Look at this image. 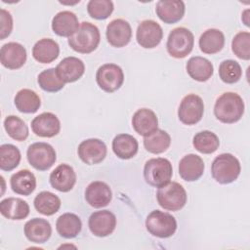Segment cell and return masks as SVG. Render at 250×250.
I'll list each match as a JSON object with an SVG mask.
<instances>
[{
	"mask_svg": "<svg viewBox=\"0 0 250 250\" xmlns=\"http://www.w3.org/2000/svg\"><path fill=\"white\" fill-rule=\"evenodd\" d=\"M193 45L194 36L192 32L186 27H176L169 33L166 48L171 57L183 59L192 51Z\"/></svg>",
	"mask_w": 250,
	"mask_h": 250,
	"instance_id": "5",
	"label": "cell"
},
{
	"mask_svg": "<svg viewBox=\"0 0 250 250\" xmlns=\"http://www.w3.org/2000/svg\"><path fill=\"white\" fill-rule=\"evenodd\" d=\"M113 9V3L110 0H90L87 4V12L95 20L107 19Z\"/></svg>",
	"mask_w": 250,
	"mask_h": 250,
	"instance_id": "40",
	"label": "cell"
},
{
	"mask_svg": "<svg viewBox=\"0 0 250 250\" xmlns=\"http://www.w3.org/2000/svg\"><path fill=\"white\" fill-rule=\"evenodd\" d=\"M162 37V27L152 20L143 21L138 25L136 39L138 44L145 49L155 48L161 42Z\"/></svg>",
	"mask_w": 250,
	"mask_h": 250,
	"instance_id": "11",
	"label": "cell"
},
{
	"mask_svg": "<svg viewBox=\"0 0 250 250\" xmlns=\"http://www.w3.org/2000/svg\"><path fill=\"white\" fill-rule=\"evenodd\" d=\"M26 50L18 42L4 44L0 50V61L3 66L9 69H19L26 62Z\"/></svg>",
	"mask_w": 250,
	"mask_h": 250,
	"instance_id": "15",
	"label": "cell"
},
{
	"mask_svg": "<svg viewBox=\"0 0 250 250\" xmlns=\"http://www.w3.org/2000/svg\"><path fill=\"white\" fill-rule=\"evenodd\" d=\"M173 175L171 162L163 157L147 160L144 167L145 181L151 187L161 188L168 184Z\"/></svg>",
	"mask_w": 250,
	"mask_h": 250,
	"instance_id": "4",
	"label": "cell"
},
{
	"mask_svg": "<svg viewBox=\"0 0 250 250\" xmlns=\"http://www.w3.org/2000/svg\"><path fill=\"white\" fill-rule=\"evenodd\" d=\"M171 145L170 135L161 129H157L152 134L144 138L145 148L153 154H159L167 150Z\"/></svg>",
	"mask_w": 250,
	"mask_h": 250,
	"instance_id": "34",
	"label": "cell"
},
{
	"mask_svg": "<svg viewBox=\"0 0 250 250\" xmlns=\"http://www.w3.org/2000/svg\"><path fill=\"white\" fill-rule=\"evenodd\" d=\"M4 128L12 139L19 142L26 140L29 134L28 127L25 122L16 115H9L5 118Z\"/></svg>",
	"mask_w": 250,
	"mask_h": 250,
	"instance_id": "36",
	"label": "cell"
},
{
	"mask_svg": "<svg viewBox=\"0 0 250 250\" xmlns=\"http://www.w3.org/2000/svg\"><path fill=\"white\" fill-rule=\"evenodd\" d=\"M112 198V192L107 184L101 181L90 183L85 190V199L87 203L94 208H103L107 206Z\"/></svg>",
	"mask_w": 250,
	"mask_h": 250,
	"instance_id": "16",
	"label": "cell"
},
{
	"mask_svg": "<svg viewBox=\"0 0 250 250\" xmlns=\"http://www.w3.org/2000/svg\"><path fill=\"white\" fill-rule=\"evenodd\" d=\"M26 157L29 164L38 171H46L50 169L57 159L54 147L43 142L30 145L26 151Z\"/></svg>",
	"mask_w": 250,
	"mask_h": 250,
	"instance_id": "8",
	"label": "cell"
},
{
	"mask_svg": "<svg viewBox=\"0 0 250 250\" xmlns=\"http://www.w3.org/2000/svg\"><path fill=\"white\" fill-rule=\"evenodd\" d=\"M58 233L64 238L76 237L82 229L80 218L73 213H64L61 215L56 222Z\"/></svg>",
	"mask_w": 250,
	"mask_h": 250,
	"instance_id": "30",
	"label": "cell"
},
{
	"mask_svg": "<svg viewBox=\"0 0 250 250\" xmlns=\"http://www.w3.org/2000/svg\"><path fill=\"white\" fill-rule=\"evenodd\" d=\"M101 34L99 28L88 21L80 23L78 29L68 37V45L72 50L81 54H89L100 44Z\"/></svg>",
	"mask_w": 250,
	"mask_h": 250,
	"instance_id": "2",
	"label": "cell"
},
{
	"mask_svg": "<svg viewBox=\"0 0 250 250\" xmlns=\"http://www.w3.org/2000/svg\"><path fill=\"white\" fill-rule=\"evenodd\" d=\"M76 15L70 11H62L56 14L52 20L54 33L62 37H70L79 27Z\"/></svg>",
	"mask_w": 250,
	"mask_h": 250,
	"instance_id": "23",
	"label": "cell"
},
{
	"mask_svg": "<svg viewBox=\"0 0 250 250\" xmlns=\"http://www.w3.org/2000/svg\"><path fill=\"white\" fill-rule=\"evenodd\" d=\"M59 77L64 83L77 81L85 72L84 62L76 57H66L62 59L56 67Z\"/></svg>",
	"mask_w": 250,
	"mask_h": 250,
	"instance_id": "20",
	"label": "cell"
},
{
	"mask_svg": "<svg viewBox=\"0 0 250 250\" xmlns=\"http://www.w3.org/2000/svg\"><path fill=\"white\" fill-rule=\"evenodd\" d=\"M96 81L102 90L112 93L122 86L124 73L119 65L115 63H105L98 68Z\"/></svg>",
	"mask_w": 250,
	"mask_h": 250,
	"instance_id": "10",
	"label": "cell"
},
{
	"mask_svg": "<svg viewBox=\"0 0 250 250\" xmlns=\"http://www.w3.org/2000/svg\"><path fill=\"white\" fill-rule=\"evenodd\" d=\"M199 48L205 54H216L220 52L225 45L224 33L216 28L205 30L199 38Z\"/></svg>",
	"mask_w": 250,
	"mask_h": 250,
	"instance_id": "31",
	"label": "cell"
},
{
	"mask_svg": "<svg viewBox=\"0 0 250 250\" xmlns=\"http://www.w3.org/2000/svg\"><path fill=\"white\" fill-rule=\"evenodd\" d=\"M38 84L40 88L49 93H55L64 87V82L59 77L56 68H48L38 75Z\"/></svg>",
	"mask_w": 250,
	"mask_h": 250,
	"instance_id": "38",
	"label": "cell"
},
{
	"mask_svg": "<svg viewBox=\"0 0 250 250\" xmlns=\"http://www.w3.org/2000/svg\"><path fill=\"white\" fill-rule=\"evenodd\" d=\"M34 207L37 212L45 216H52L56 214L61 207V199L51 191L39 192L33 201Z\"/></svg>",
	"mask_w": 250,
	"mask_h": 250,
	"instance_id": "33",
	"label": "cell"
},
{
	"mask_svg": "<svg viewBox=\"0 0 250 250\" xmlns=\"http://www.w3.org/2000/svg\"><path fill=\"white\" fill-rule=\"evenodd\" d=\"M248 13H249V10H246V11H244V13L242 14V18H246V19H247V18H248V16H247V15H248ZM243 21H244L245 25L249 26V21H248L247 20H244Z\"/></svg>",
	"mask_w": 250,
	"mask_h": 250,
	"instance_id": "43",
	"label": "cell"
},
{
	"mask_svg": "<svg viewBox=\"0 0 250 250\" xmlns=\"http://www.w3.org/2000/svg\"><path fill=\"white\" fill-rule=\"evenodd\" d=\"M158 204L169 211H178L182 209L188 199L186 189L177 182H169L158 188L156 193Z\"/></svg>",
	"mask_w": 250,
	"mask_h": 250,
	"instance_id": "6",
	"label": "cell"
},
{
	"mask_svg": "<svg viewBox=\"0 0 250 250\" xmlns=\"http://www.w3.org/2000/svg\"><path fill=\"white\" fill-rule=\"evenodd\" d=\"M139 149L138 141L129 134H119L112 141V150L120 159L134 157Z\"/></svg>",
	"mask_w": 250,
	"mask_h": 250,
	"instance_id": "29",
	"label": "cell"
},
{
	"mask_svg": "<svg viewBox=\"0 0 250 250\" xmlns=\"http://www.w3.org/2000/svg\"><path fill=\"white\" fill-rule=\"evenodd\" d=\"M0 21H1V40L8 37L13 29V18L10 12L5 9H1L0 11Z\"/></svg>",
	"mask_w": 250,
	"mask_h": 250,
	"instance_id": "42",
	"label": "cell"
},
{
	"mask_svg": "<svg viewBox=\"0 0 250 250\" xmlns=\"http://www.w3.org/2000/svg\"><path fill=\"white\" fill-rule=\"evenodd\" d=\"M204 113V104L202 99L195 94H188L183 98L179 109L178 117L186 125L198 123Z\"/></svg>",
	"mask_w": 250,
	"mask_h": 250,
	"instance_id": "9",
	"label": "cell"
},
{
	"mask_svg": "<svg viewBox=\"0 0 250 250\" xmlns=\"http://www.w3.org/2000/svg\"><path fill=\"white\" fill-rule=\"evenodd\" d=\"M107 148L105 144L99 139H87L83 141L77 148L79 158L88 165L102 162L106 156Z\"/></svg>",
	"mask_w": 250,
	"mask_h": 250,
	"instance_id": "12",
	"label": "cell"
},
{
	"mask_svg": "<svg viewBox=\"0 0 250 250\" xmlns=\"http://www.w3.org/2000/svg\"><path fill=\"white\" fill-rule=\"evenodd\" d=\"M146 228L153 236L167 238L175 233L177 229V221L167 212L154 210L146 217Z\"/></svg>",
	"mask_w": 250,
	"mask_h": 250,
	"instance_id": "7",
	"label": "cell"
},
{
	"mask_svg": "<svg viewBox=\"0 0 250 250\" xmlns=\"http://www.w3.org/2000/svg\"><path fill=\"white\" fill-rule=\"evenodd\" d=\"M132 126L139 135L146 137L158 129V119L151 109L141 108L134 113Z\"/></svg>",
	"mask_w": 250,
	"mask_h": 250,
	"instance_id": "22",
	"label": "cell"
},
{
	"mask_svg": "<svg viewBox=\"0 0 250 250\" xmlns=\"http://www.w3.org/2000/svg\"><path fill=\"white\" fill-rule=\"evenodd\" d=\"M76 183V174L68 164H60L50 174V184L53 188L67 192L71 190Z\"/></svg>",
	"mask_w": 250,
	"mask_h": 250,
	"instance_id": "18",
	"label": "cell"
},
{
	"mask_svg": "<svg viewBox=\"0 0 250 250\" xmlns=\"http://www.w3.org/2000/svg\"><path fill=\"white\" fill-rule=\"evenodd\" d=\"M24 234L31 242L45 243L52 234V227L47 220L34 218L25 223Z\"/></svg>",
	"mask_w": 250,
	"mask_h": 250,
	"instance_id": "24",
	"label": "cell"
},
{
	"mask_svg": "<svg viewBox=\"0 0 250 250\" xmlns=\"http://www.w3.org/2000/svg\"><path fill=\"white\" fill-rule=\"evenodd\" d=\"M10 185L14 192L27 196L36 188V178L34 174L27 169L20 170L12 175Z\"/></svg>",
	"mask_w": 250,
	"mask_h": 250,
	"instance_id": "28",
	"label": "cell"
},
{
	"mask_svg": "<svg viewBox=\"0 0 250 250\" xmlns=\"http://www.w3.org/2000/svg\"><path fill=\"white\" fill-rule=\"evenodd\" d=\"M192 145L197 151L204 154H210L218 149L220 141L215 133L205 130L194 135Z\"/></svg>",
	"mask_w": 250,
	"mask_h": 250,
	"instance_id": "35",
	"label": "cell"
},
{
	"mask_svg": "<svg viewBox=\"0 0 250 250\" xmlns=\"http://www.w3.org/2000/svg\"><path fill=\"white\" fill-rule=\"evenodd\" d=\"M107 42L116 48L126 46L132 37V28L130 23L123 19H115L111 21L105 31Z\"/></svg>",
	"mask_w": 250,
	"mask_h": 250,
	"instance_id": "14",
	"label": "cell"
},
{
	"mask_svg": "<svg viewBox=\"0 0 250 250\" xmlns=\"http://www.w3.org/2000/svg\"><path fill=\"white\" fill-rule=\"evenodd\" d=\"M242 75L240 64L233 60H226L220 63L219 76L227 84L236 83Z\"/></svg>",
	"mask_w": 250,
	"mask_h": 250,
	"instance_id": "39",
	"label": "cell"
},
{
	"mask_svg": "<svg viewBox=\"0 0 250 250\" xmlns=\"http://www.w3.org/2000/svg\"><path fill=\"white\" fill-rule=\"evenodd\" d=\"M185 3L180 0H160L155 6L157 17L168 24L181 21L185 15Z\"/></svg>",
	"mask_w": 250,
	"mask_h": 250,
	"instance_id": "19",
	"label": "cell"
},
{
	"mask_svg": "<svg viewBox=\"0 0 250 250\" xmlns=\"http://www.w3.org/2000/svg\"><path fill=\"white\" fill-rule=\"evenodd\" d=\"M60 54L59 44L51 38H42L32 48V56L35 61L41 63L54 62Z\"/></svg>",
	"mask_w": 250,
	"mask_h": 250,
	"instance_id": "25",
	"label": "cell"
},
{
	"mask_svg": "<svg viewBox=\"0 0 250 250\" xmlns=\"http://www.w3.org/2000/svg\"><path fill=\"white\" fill-rule=\"evenodd\" d=\"M241 171L238 159L230 153H222L212 162L211 174L214 180L222 185L234 182Z\"/></svg>",
	"mask_w": 250,
	"mask_h": 250,
	"instance_id": "3",
	"label": "cell"
},
{
	"mask_svg": "<svg viewBox=\"0 0 250 250\" xmlns=\"http://www.w3.org/2000/svg\"><path fill=\"white\" fill-rule=\"evenodd\" d=\"M231 50L237 58L248 61L250 59V33L248 31L238 32L231 41Z\"/></svg>",
	"mask_w": 250,
	"mask_h": 250,
	"instance_id": "41",
	"label": "cell"
},
{
	"mask_svg": "<svg viewBox=\"0 0 250 250\" xmlns=\"http://www.w3.org/2000/svg\"><path fill=\"white\" fill-rule=\"evenodd\" d=\"M20 149L11 144H5L0 146V168L3 171H12L21 161Z\"/></svg>",
	"mask_w": 250,
	"mask_h": 250,
	"instance_id": "37",
	"label": "cell"
},
{
	"mask_svg": "<svg viewBox=\"0 0 250 250\" xmlns=\"http://www.w3.org/2000/svg\"><path fill=\"white\" fill-rule=\"evenodd\" d=\"M204 168L202 158L193 153L185 155L179 162V174L186 182L197 181L203 175Z\"/></svg>",
	"mask_w": 250,
	"mask_h": 250,
	"instance_id": "21",
	"label": "cell"
},
{
	"mask_svg": "<svg viewBox=\"0 0 250 250\" xmlns=\"http://www.w3.org/2000/svg\"><path fill=\"white\" fill-rule=\"evenodd\" d=\"M14 103L17 109L22 113H34L41 105L39 96L30 89L20 90L15 96Z\"/></svg>",
	"mask_w": 250,
	"mask_h": 250,
	"instance_id": "32",
	"label": "cell"
},
{
	"mask_svg": "<svg viewBox=\"0 0 250 250\" xmlns=\"http://www.w3.org/2000/svg\"><path fill=\"white\" fill-rule=\"evenodd\" d=\"M32 132L39 137L52 138L60 133L61 122L52 112H43L31 121Z\"/></svg>",
	"mask_w": 250,
	"mask_h": 250,
	"instance_id": "17",
	"label": "cell"
},
{
	"mask_svg": "<svg viewBox=\"0 0 250 250\" xmlns=\"http://www.w3.org/2000/svg\"><path fill=\"white\" fill-rule=\"evenodd\" d=\"M243 113L244 102L238 94L233 92L222 94L214 105V114L223 123H235L240 120Z\"/></svg>",
	"mask_w": 250,
	"mask_h": 250,
	"instance_id": "1",
	"label": "cell"
},
{
	"mask_svg": "<svg viewBox=\"0 0 250 250\" xmlns=\"http://www.w3.org/2000/svg\"><path fill=\"white\" fill-rule=\"evenodd\" d=\"M1 214L9 220H23L29 214V205L18 197H8L0 202Z\"/></svg>",
	"mask_w": 250,
	"mask_h": 250,
	"instance_id": "26",
	"label": "cell"
},
{
	"mask_svg": "<svg viewBox=\"0 0 250 250\" xmlns=\"http://www.w3.org/2000/svg\"><path fill=\"white\" fill-rule=\"evenodd\" d=\"M88 226L94 235L104 237L111 234L115 229L116 217L109 210L96 211L89 217Z\"/></svg>",
	"mask_w": 250,
	"mask_h": 250,
	"instance_id": "13",
	"label": "cell"
},
{
	"mask_svg": "<svg viewBox=\"0 0 250 250\" xmlns=\"http://www.w3.org/2000/svg\"><path fill=\"white\" fill-rule=\"evenodd\" d=\"M188 74L196 81L204 82L207 81L214 72L212 62L203 57H192L190 58L186 65Z\"/></svg>",
	"mask_w": 250,
	"mask_h": 250,
	"instance_id": "27",
	"label": "cell"
}]
</instances>
